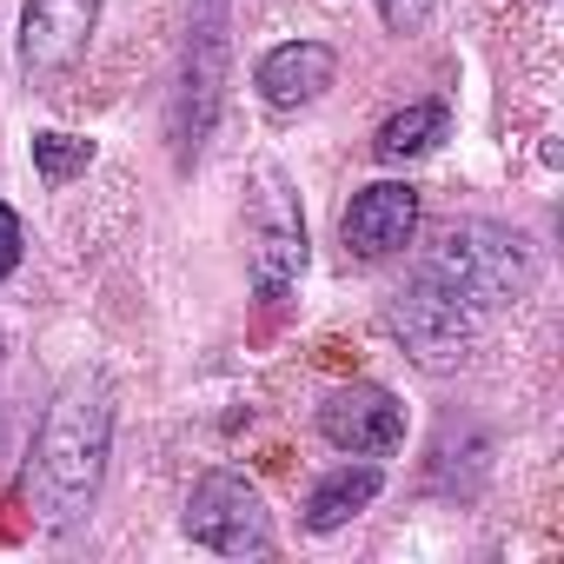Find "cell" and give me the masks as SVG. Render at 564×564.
<instances>
[{"label":"cell","mask_w":564,"mask_h":564,"mask_svg":"<svg viewBox=\"0 0 564 564\" xmlns=\"http://www.w3.org/2000/svg\"><path fill=\"white\" fill-rule=\"evenodd\" d=\"M107 452H113V392L107 379L80 372L61 386L34 438V511L47 531L87 524L100 478H107Z\"/></svg>","instance_id":"6da1fadb"},{"label":"cell","mask_w":564,"mask_h":564,"mask_svg":"<svg viewBox=\"0 0 564 564\" xmlns=\"http://www.w3.org/2000/svg\"><path fill=\"white\" fill-rule=\"evenodd\" d=\"M419 272L438 279L445 293H458L471 313H491V306L524 300V293H531V279H538L524 232L491 226V219H465V226L438 232V246L419 259Z\"/></svg>","instance_id":"7a4b0ae2"},{"label":"cell","mask_w":564,"mask_h":564,"mask_svg":"<svg viewBox=\"0 0 564 564\" xmlns=\"http://www.w3.org/2000/svg\"><path fill=\"white\" fill-rule=\"evenodd\" d=\"M226 54H232V28H226V0H193L186 21V54H180V87H173V147L180 160H199L219 100H226Z\"/></svg>","instance_id":"3957f363"},{"label":"cell","mask_w":564,"mask_h":564,"mask_svg":"<svg viewBox=\"0 0 564 564\" xmlns=\"http://www.w3.org/2000/svg\"><path fill=\"white\" fill-rule=\"evenodd\" d=\"M186 538L219 551V557H265L272 551V511H265L259 485H246L239 471H206L186 498Z\"/></svg>","instance_id":"277c9868"},{"label":"cell","mask_w":564,"mask_h":564,"mask_svg":"<svg viewBox=\"0 0 564 564\" xmlns=\"http://www.w3.org/2000/svg\"><path fill=\"white\" fill-rule=\"evenodd\" d=\"M471 319H478V313H471L458 293H445L438 279H425V272H412V286L392 293V333L405 339V352H412L425 372L465 366V352H471Z\"/></svg>","instance_id":"5b68a950"},{"label":"cell","mask_w":564,"mask_h":564,"mask_svg":"<svg viewBox=\"0 0 564 564\" xmlns=\"http://www.w3.org/2000/svg\"><path fill=\"white\" fill-rule=\"evenodd\" d=\"M306 272V219L286 186V173H259V213H252V293L279 306Z\"/></svg>","instance_id":"8992f818"},{"label":"cell","mask_w":564,"mask_h":564,"mask_svg":"<svg viewBox=\"0 0 564 564\" xmlns=\"http://www.w3.org/2000/svg\"><path fill=\"white\" fill-rule=\"evenodd\" d=\"M319 432H326V445H339L352 458H386V452L405 445V405L386 386L352 379L319 405Z\"/></svg>","instance_id":"52a82bcc"},{"label":"cell","mask_w":564,"mask_h":564,"mask_svg":"<svg viewBox=\"0 0 564 564\" xmlns=\"http://www.w3.org/2000/svg\"><path fill=\"white\" fill-rule=\"evenodd\" d=\"M412 232H419V193L405 180H379V186L352 193V206L339 213V239L359 259H392L412 246Z\"/></svg>","instance_id":"ba28073f"},{"label":"cell","mask_w":564,"mask_h":564,"mask_svg":"<svg viewBox=\"0 0 564 564\" xmlns=\"http://www.w3.org/2000/svg\"><path fill=\"white\" fill-rule=\"evenodd\" d=\"M100 21V0H28L21 8V67L28 74H67Z\"/></svg>","instance_id":"9c48e42d"},{"label":"cell","mask_w":564,"mask_h":564,"mask_svg":"<svg viewBox=\"0 0 564 564\" xmlns=\"http://www.w3.org/2000/svg\"><path fill=\"white\" fill-rule=\"evenodd\" d=\"M333 74H339V61H333V47L326 41H286V47H272L265 61H259V94H265V107H279V113H300V107H313L326 87H333Z\"/></svg>","instance_id":"30bf717a"},{"label":"cell","mask_w":564,"mask_h":564,"mask_svg":"<svg viewBox=\"0 0 564 564\" xmlns=\"http://www.w3.org/2000/svg\"><path fill=\"white\" fill-rule=\"evenodd\" d=\"M379 485H386L379 465H339V471H326V478L313 485V498H306V531H339V524H352V518L379 498Z\"/></svg>","instance_id":"8fae6325"},{"label":"cell","mask_w":564,"mask_h":564,"mask_svg":"<svg viewBox=\"0 0 564 564\" xmlns=\"http://www.w3.org/2000/svg\"><path fill=\"white\" fill-rule=\"evenodd\" d=\"M432 140H445V107H438V100H412L405 113H392V120L379 127V140H372V160L399 166V160L425 153Z\"/></svg>","instance_id":"7c38bea8"},{"label":"cell","mask_w":564,"mask_h":564,"mask_svg":"<svg viewBox=\"0 0 564 564\" xmlns=\"http://www.w3.org/2000/svg\"><path fill=\"white\" fill-rule=\"evenodd\" d=\"M87 166H94V140H80V133H34V173H41V186H67Z\"/></svg>","instance_id":"4fadbf2b"},{"label":"cell","mask_w":564,"mask_h":564,"mask_svg":"<svg viewBox=\"0 0 564 564\" xmlns=\"http://www.w3.org/2000/svg\"><path fill=\"white\" fill-rule=\"evenodd\" d=\"M432 8H438V0H379V21H386L392 34H419V28L432 21Z\"/></svg>","instance_id":"5bb4252c"},{"label":"cell","mask_w":564,"mask_h":564,"mask_svg":"<svg viewBox=\"0 0 564 564\" xmlns=\"http://www.w3.org/2000/svg\"><path fill=\"white\" fill-rule=\"evenodd\" d=\"M21 246H28V232H21L14 206H0V279H8V272L21 265Z\"/></svg>","instance_id":"9a60e30c"}]
</instances>
